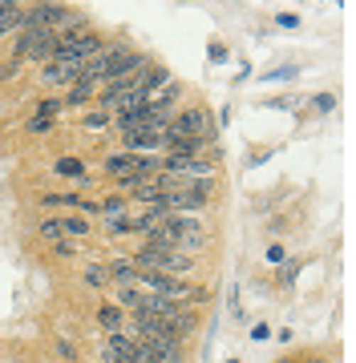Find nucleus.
I'll use <instances>...</instances> for the list:
<instances>
[{"label": "nucleus", "mask_w": 356, "mask_h": 363, "mask_svg": "<svg viewBox=\"0 0 356 363\" xmlns=\"http://www.w3.org/2000/svg\"><path fill=\"white\" fill-rule=\"evenodd\" d=\"M166 133H174V138H190V142H211V113L207 109H183V113H171V125H166Z\"/></svg>", "instance_id": "obj_1"}, {"label": "nucleus", "mask_w": 356, "mask_h": 363, "mask_svg": "<svg viewBox=\"0 0 356 363\" xmlns=\"http://www.w3.org/2000/svg\"><path fill=\"white\" fill-rule=\"evenodd\" d=\"M81 73H85V65H77V61H73V65H45V69H41V81H45V85L73 89V85L81 81Z\"/></svg>", "instance_id": "obj_2"}, {"label": "nucleus", "mask_w": 356, "mask_h": 363, "mask_svg": "<svg viewBox=\"0 0 356 363\" xmlns=\"http://www.w3.org/2000/svg\"><path fill=\"white\" fill-rule=\"evenodd\" d=\"M28 25V4H0V37H13Z\"/></svg>", "instance_id": "obj_3"}, {"label": "nucleus", "mask_w": 356, "mask_h": 363, "mask_svg": "<svg viewBox=\"0 0 356 363\" xmlns=\"http://www.w3.org/2000/svg\"><path fill=\"white\" fill-rule=\"evenodd\" d=\"M97 89H102V85H97V81L81 77L77 85H73V89L65 93V97H61V105H65V109H85V105H90L93 97H97Z\"/></svg>", "instance_id": "obj_4"}, {"label": "nucleus", "mask_w": 356, "mask_h": 363, "mask_svg": "<svg viewBox=\"0 0 356 363\" xmlns=\"http://www.w3.org/2000/svg\"><path fill=\"white\" fill-rule=\"evenodd\" d=\"M126 154H162V133H126Z\"/></svg>", "instance_id": "obj_5"}, {"label": "nucleus", "mask_w": 356, "mask_h": 363, "mask_svg": "<svg viewBox=\"0 0 356 363\" xmlns=\"http://www.w3.org/2000/svg\"><path fill=\"white\" fill-rule=\"evenodd\" d=\"M114 298H118V307H122V311H138L146 295H142V291H138L134 283H114Z\"/></svg>", "instance_id": "obj_6"}, {"label": "nucleus", "mask_w": 356, "mask_h": 363, "mask_svg": "<svg viewBox=\"0 0 356 363\" xmlns=\"http://www.w3.org/2000/svg\"><path fill=\"white\" fill-rule=\"evenodd\" d=\"M61 230H65V238H90L93 222L85 214H61Z\"/></svg>", "instance_id": "obj_7"}, {"label": "nucleus", "mask_w": 356, "mask_h": 363, "mask_svg": "<svg viewBox=\"0 0 356 363\" xmlns=\"http://www.w3.org/2000/svg\"><path fill=\"white\" fill-rule=\"evenodd\" d=\"M97 323H102V331H122L126 327V311L122 307H114V303H106V307H97Z\"/></svg>", "instance_id": "obj_8"}, {"label": "nucleus", "mask_w": 356, "mask_h": 363, "mask_svg": "<svg viewBox=\"0 0 356 363\" xmlns=\"http://www.w3.org/2000/svg\"><path fill=\"white\" fill-rule=\"evenodd\" d=\"M134 169H138V157L126 154V150L106 157V174H114V178H126V174H134Z\"/></svg>", "instance_id": "obj_9"}, {"label": "nucleus", "mask_w": 356, "mask_h": 363, "mask_svg": "<svg viewBox=\"0 0 356 363\" xmlns=\"http://www.w3.org/2000/svg\"><path fill=\"white\" fill-rule=\"evenodd\" d=\"M81 279H85V286H93V291H106V286H109V274H106V267H102V262L85 267V274H81Z\"/></svg>", "instance_id": "obj_10"}, {"label": "nucleus", "mask_w": 356, "mask_h": 363, "mask_svg": "<svg viewBox=\"0 0 356 363\" xmlns=\"http://www.w3.org/2000/svg\"><path fill=\"white\" fill-rule=\"evenodd\" d=\"M57 174H61V178H77V182H90V178H85V166H81L77 157H57Z\"/></svg>", "instance_id": "obj_11"}, {"label": "nucleus", "mask_w": 356, "mask_h": 363, "mask_svg": "<svg viewBox=\"0 0 356 363\" xmlns=\"http://www.w3.org/2000/svg\"><path fill=\"white\" fill-rule=\"evenodd\" d=\"M37 234L49 242V247H53V242H61V238H65V230H61V218H41Z\"/></svg>", "instance_id": "obj_12"}, {"label": "nucleus", "mask_w": 356, "mask_h": 363, "mask_svg": "<svg viewBox=\"0 0 356 363\" xmlns=\"http://www.w3.org/2000/svg\"><path fill=\"white\" fill-rule=\"evenodd\" d=\"M106 125H109V113H102V109H90L81 117V130H90V133H102Z\"/></svg>", "instance_id": "obj_13"}, {"label": "nucleus", "mask_w": 356, "mask_h": 363, "mask_svg": "<svg viewBox=\"0 0 356 363\" xmlns=\"http://www.w3.org/2000/svg\"><path fill=\"white\" fill-rule=\"evenodd\" d=\"M53 359L57 363H77V347H73L69 339H57L53 343Z\"/></svg>", "instance_id": "obj_14"}, {"label": "nucleus", "mask_w": 356, "mask_h": 363, "mask_svg": "<svg viewBox=\"0 0 356 363\" xmlns=\"http://www.w3.org/2000/svg\"><path fill=\"white\" fill-rule=\"evenodd\" d=\"M65 105L57 101V97H45V101H37V109H33V117H53L57 121V113H61Z\"/></svg>", "instance_id": "obj_15"}, {"label": "nucleus", "mask_w": 356, "mask_h": 363, "mask_svg": "<svg viewBox=\"0 0 356 363\" xmlns=\"http://www.w3.org/2000/svg\"><path fill=\"white\" fill-rule=\"evenodd\" d=\"M53 125H57L53 117H28V125H25V130L33 133V138H45V133L53 130Z\"/></svg>", "instance_id": "obj_16"}, {"label": "nucleus", "mask_w": 356, "mask_h": 363, "mask_svg": "<svg viewBox=\"0 0 356 363\" xmlns=\"http://www.w3.org/2000/svg\"><path fill=\"white\" fill-rule=\"evenodd\" d=\"M77 255V247L69 242V238H61V242H53V259H73Z\"/></svg>", "instance_id": "obj_17"}, {"label": "nucleus", "mask_w": 356, "mask_h": 363, "mask_svg": "<svg viewBox=\"0 0 356 363\" xmlns=\"http://www.w3.org/2000/svg\"><path fill=\"white\" fill-rule=\"evenodd\" d=\"M276 25H279V28H300V16H288V13H279V16H276Z\"/></svg>", "instance_id": "obj_18"}, {"label": "nucleus", "mask_w": 356, "mask_h": 363, "mask_svg": "<svg viewBox=\"0 0 356 363\" xmlns=\"http://www.w3.org/2000/svg\"><path fill=\"white\" fill-rule=\"evenodd\" d=\"M16 73H21V65H16V61H9V65L0 69V81H13Z\"/></svg>", "instance_id": "obj_19"}, {"label": "nucleus", "mask_w": 356, "mask_h": 363, "mask_svg": "<svg viewBox=\"0 0 356 363\" xmlns=\"http://www.w3.org/2000/svg\"><path fill=\"white\" fill-rule=\"evenodd\" d=\"M211 57H215V65H223L227 49H223V45H219V40H211Z\"/></svg>", "instance_id": "obj_20"}, {"label": "nucleus", "mask_w": 356, "mask_h": 363, "mask_svg": "<svg viewBox=\"0 0 356 363\" xmlns=\"http://www.w3.org/2000/svg\"><path fill=\"white\" fill-rule=\"evenodd\" d=\"M251 335H255V339H267L271 331H267V323H255V327H251Z\"/></svg>", "instance_id": "obj_21"}, {"label": "nucleus", "mask_w": 356, "mask_h": 363, "mask_svg": "<svg viewBox=\"0 0 356 363\" xmlns=\"http://www.w3.org/2000/svg\"><path fill=\"white\" fill-rule=\"evenodd\" d=\"M303 363H328V359H303Z\"/></svg>", "instance_id": "obj_22"}, {"label": "nucleus", "mask_w": 356, "mask_h": 363, "mask_svg": "<svg viewBox=\"0 0 356 363\" xmlns=\"http://www.w3.org/2000/svg\"><path fill=\"white\" fill-rule=\"evenodd\" d=\"M279 363H291V359H279Z\"/></svg>", "instance_id": "obj_23"}]
</instances>
